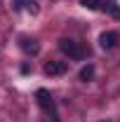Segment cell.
<instances>
[{
	"label": "cell",
	"instance_id": "1",
	"mask_svg": "<svg viewBox=\"0 0 120 122\" xmlns=\"http://www.w3.org/2000/svg\"><path fill=\"white\" fill-rule=\"evenodd\" d=\"M59 49L64 52V54H68L71 59L80 61L87 56V52H85V47L80 45V42H75V40H71V38H61L59 40Z\"/></svg>",
	"mask_w": 120,
	"mask_h": 122
},
{
	"label": "cell",
	"instance_id": "2",
	"mask_svg": "<svg viewBox=\"0 0 120 122\" xmlns=\"http://www.w3.org/2000/svg\"><path fill=\"white\" fill-rule=\"evenodd\" d=\"M35 99H38V106L43 108L45 113H54V99L47 89H38L35 92Z\"/></svg>",
	"mask_w": 120,
	"mask_h": 122
},
{
	"label": "cell",
	"instance_id": "3",
	"mask_svg": "<svg viewBox=\"0 0 120 122\" xmlns=\"http://www.w3.org/2000/svg\"><path fill=\"white\" fill-rule=\"evenodd\" d=\"M99 45L101 49H115L118 47V33H113V30H106L99 35Z\"/></svg>",
	"mask_w": 120,
	"mask_h": 122
},
{
	"label": "cell",
	"instance_id": "4",
	"mask_svg": "<svg viewBox=\"0 0 120 122\" xmlns=\"http://www.w3.org/2000/svg\"><path fill=\"white\" fill-rule=\"evenodd\" d=\"M66 61H47L45 63V73L47 75H61V73H66Z\"/></svg>",
	"mask_w": 120,
	"mask_h": 122
},
{
	"label": "cell",
	"instance_id": "5",
	"mask_svg": "<svg viewBox=\"0 0 120 122\" xmlns=\"http://www.w3.org/2000/svg\"><path fill=\"white\" fill-rule=\"evenodd\" d=\"M21 49L26 52V54H38L40 52V45H38V40H33V38H21Z\"/></svg>",
	"mask_w": 120,
	"mask_h": 122
},
{
	"label": "cell",
	"instance_id": "6",
	"mask_svg": "<svg viewBox=\"0 0 120 122\" xmlns=\"http://www.w3.org/2000/svg\"><path fill=\"white\" fill-rule=\"evenodd\" d=\"M94 73H97V71H94V66H92V63H87V66H82V68H80L78 77H80L82 82H90V80H94Z\"/></svg>",
	"mask_w": 120,
	"mask_h": 122
},
{
	"label": "cell",
	"instance_id": "7",
	"mask_svg": "<svg viewBox=\"0 0 120 122\" xmlns=\"http://www.w3.org/2000/svg\"><path fill=\"white\" fill-rule=\"evenodd\" d=\"M101 7H104V10H108L115 19H120V7L115 5V0H108V2H104V5H101Z\"/></svg>",
	"mask_w": 120,
	"mask_h": 122
},
{
	"label": "cell",
	"instance_id": "8",
	"mask_svg": "<svg viewBox=\"0 0 120 122\" xmlns=\"http://www.w3.org/2000/svg\"><path fill=\"white\" fill-rule=\"evenodd\" d=\"M80 5L85 10H99L101 7V0H80Z\"/></svg>",
	"mask_w": 120,
	"mask_h": 122
},
{
	"label": "cell",
	"instance_id": "9",
	"mask_svg": "<svg viewBox=\"0 0 120 122\" xmlns=\"http://www.w3.org/2000/svg\"><path fill=\"white\" fill-rule=\"evenodd\" d=\"M26 10H28L31 14H38V12H40V7H38L35 0H26Z\"/></svg>",
	"mask_w": 120,
	"mask_h": 122
},
{
	"label": "cell",
	"instance_id": "10",
	"mask_svg": "<svg viewBox=\"0 0 120 122\" xmlns=\"http://www.w3.org/2000/svg\"><path fill=\"white\" fill-rule=\"evenodd\" d=\"M24 5H26V0H14V10H21Z\"/></svg>",
	"mask_w": 120,
	"mask_h": 122
}]
</instances>
